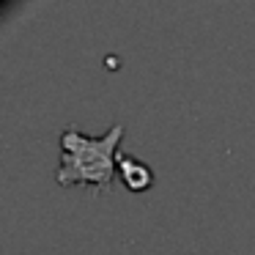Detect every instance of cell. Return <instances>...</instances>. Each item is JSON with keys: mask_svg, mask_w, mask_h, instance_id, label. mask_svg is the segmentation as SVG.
Instances as JSON below:
<instances>
[{"mask_svg": "<svg viewBox=\"0 0 255 255\" xmlns=\"http://www.w3.org/2000/svg\"><path fill=\"white\" fill-rule=\"evenodd\" d=\"M124 137V124L110 127L102 137H88V134L77 132L74 127L63 129L61 134V165H58L55 176L58 184L63 187H94L102 192L110 187L116 178V162H118V143Z\"/></svg>", "mask_w": 255, "mask_h": 255, "instance_id": "6da1fadb", "label": "cell"}, {"mask_svg": "<svg viewBox=\"0 0 255 255\" xmlns=\"http://www.w3.org/2000/svg\"><path fill=\"white\" fill-rule=\"evenodd\" d=\"M116 167H118V176H121L124 187L132 189V192H143V189H148L154 184V170L143 159H137V156H129L118 151Z\"/></svg>", "mask_w": 255, "mask_h": 255, "instance_id": "7a4b0ae2", "label": "cell"}]
</instances>
